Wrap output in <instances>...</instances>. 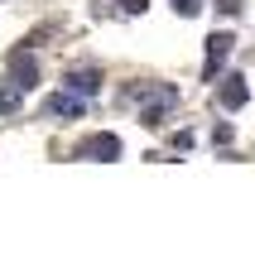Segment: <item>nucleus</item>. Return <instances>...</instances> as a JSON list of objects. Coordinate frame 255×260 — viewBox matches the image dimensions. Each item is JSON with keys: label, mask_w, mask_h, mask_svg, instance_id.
I'll list each match as a JSON object with an SVG mask.
<instances>
[{"label": "nucleus", "mask_w": 255, "mask_h": 260, "mask_svg": "<svg viewBox=\"0 0 255 260\" xmlns=\"http://www.w3.org/2000/svg\"><path fill=\"white\" fill-rule=\"evenodd\" d=\"M121 10H125V15H140V10H144V0H121Z\"/></svg>", "instance_id": "obj_10"}, {"label": "nucleus", "mask_w": 255, "mask_h": 260, "mask_svg": "<svg viewBox=\"0 0 255 260\" xmlns=\"http://www.w3.org/2000/svg\"><path fill=\"white\" fill-rule=\"evenodd\" d=\"M63 87L72 96H92V92H101V73H96V68H72V73L63 77Z\"/></svg>", "instance_id": "obj_3"}, {"label": "nucleus", "mask_w": 255, "mask_h": 260, "mask_svg": "<svg viewBox=\"0 0 255 260\" xmlns=\"http://www.w3.org/2000/svg\"><path fill=\"white\" fill-rule=\"evenodd\" d=\"M77 154H96V159L111 164V159H121V140H116V135H92V140H82Z\"/></svg>", "instance_id": "obj_5"}, {"label": "nucleus", "mask_w": 255, "mask_h": 260, "mask_svg": "<svg viewBox=\"0 0 255 260\" xmlns=\"http://www.w3.org/2000/svg\"><path fill=\"white\" fill-rule=\"evenodd\" d=\"M48 116H82V102L72 92H58V96H48Z\"/></svg>", "instance_id": "obj_6"}, {"label": "nucleus", "mask_w": 255, "mask_h": 260, "mask_svg": "<svg viewBox=\"0 0 255 260\" xmlns=\"http://www.w3.org/2000/svg\"><path fill=\"white\" fill-rule=\"evenodd\" d=\"M19 106V87H0V116H10Z\"/></svg>", "instance_id": "obj_7"}, {"label": "nucleus", "mask_w": 255, "mask_h": 260, "mask_svg": "<svg viewBox=\"0 0 255 260\" xmlns=\"http://www.w3.org/2000/svg\"><path fill=\"white\" fill-rule=\"evenodd\" d=\"M231 44H236L231 34H212V39H207V63H202V77H207V82H217L222 63L231 58Z\"/></svg>", "instance_id": "obj_1"}, {"label": "nucleus", "mask_w": 255, "mask_h": 260, "mask_svg": "<svg viewBox=\"0 0 255 260\" xmlns=\"http://www.w3.org/2000/svg\"><path fill=\"white\" fill-rule=\"evenodd\" d=\"M217 10L222 15H241V0H217Z\"/></svg>", "instance_id": "obj_9"}, {"label": "nucleus", "mask_w": 255, "mask_h": 260, "mask_svg": "<svg viewBox=\"0 0 255 260\" xmlns=\"http://www.w3.org/2000/svg\"><path fill=\"white\" fill-rule=\"evenodd\" d=\"M10 77H15L19 92H29V87L39 82V63H34L29 53H15V58H10Z\"/></svg>", "instance_id": "obj_4"}, {"label": "nucleus", "mask_w": 255, "mask_h": 260, "mask_svg": "<svg viewBox=\"0 0 255 260\" xmlns=\"http://www.w3.org/2000/svg\"><path fill=\"white\" fill-rule=\"evenodd\" d=\"M217 102L227 106V111H241V106L250 102V87H246V77H222V87H217Z\"/></svg>", "instance_id": "obj_2"}, {"label": "nucleus", "mask_w": 255, "mask_h": 260, "mask_svg": "<svg viewBox=\"0 0 255 260\" xmlns=\"http://www.w3.org/2000/svg\"><path fill=\"white\" fill-rule=\"evenodd\" d=\"M173 15H183V19L202 15V0H173Z\"/></svg>", "instance_id": "obj_8"}]
</instances>
